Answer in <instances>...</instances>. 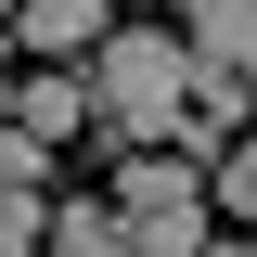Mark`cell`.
<instances>
[{
  "mask_svg": "<svg viewBox=\"0 0 257 257\" xmlns=\"http://www.w3.org/2000/svg\"><path fill=\"white\" fill-rule=\"evenodd\" d=\"M77 90H90V116L116 128V142H167L193 103V52L167 26H103L90 52H77Z\"/></svg>",
  "mask_w": 257,
  "mask_h": 257,
  "instance_id": "1",
  "label": "cell"
},
{
  "mask_svg": "<svg viewBox=\"0 0 257 257\" xmlns=\"http://www.w3.org/2000/svg\"><path fill=\"white\" fill-rule=\"evenodd\" d=\"M116 231H128V257H193L206 244V180H193V155H167V142H128V167H116Z\"/></svg>",
  "mask_w": 257,
  "mask_h": 257,
  "instance_id": "2",
  "label": "cell"
},
{
  "mask_svg": "<svg viewBox=\"0 0 257 257\" xmlns=\"http://www.w3.org/2000/svg\"><path fill=\"white\" fill-rule=\"evenodd\" d=\"M0 116H13L39 155H52V142H77V128H90V90H77L52 52H26V77H0Z\"/></svg>",
  "mask_w": 257,
  "mask_h": 257,
  "instance_id": "3",
  "label": "cell"
},
{
  "mask_svg": "<svg viewBox=\"0 0 257 257\" xmlns=\"http://www.w3.org/2000/svg\"><path fill=\"white\" fill-rule=\"evenodd\" d=\"M180 52H193V77H244L257 64V0H180Z\"/></svg>",
  "mask_w": 257,
  "mask_h": 257,
  "instance_id": "4",
  "label": "cell"
},
{
  "mask_svg": "<svg viewBox=\"0 0 257 257\" xmlns=\"http://www.w3.org/2000/svg\"><path fill=\"white\" fill-rule=\"evenodd\" d=\"M103 26H116V0H13V52H52V64H77Z\"/></svg>",
  "mask_w": 257,
  "mask_h": 257,
  "instance_id": "5",
  "label": "cell"
},
{
  "mask_svg": "<svg viewBox=\"0 0 257 257\" xmlns=\"http://www.w3.org/2000/svg\"><path fill=\"white\" fill-rule=\"evenodd\" d=\"M39 257H128V231H116V206H103V193H77V206H52V219H39Z\"/></svg>",
  "mask_w": 257,
  "mask_h": 257,
  "instance_id": "6",
  "label": "cell"
},
{
  "mask_svg": "<svg viewBox=\"0 0 257 257\" xmlns=\"http://www.w3.org/2000/svg\"><path fill=\"white\" fill-rule=\"evenodd\" d=\"M39 219H52L39 180H0V257H39Z\"/></svg>",
  "mask_w": 257,
  "mask_h": 257,
  "instance_id": "7",
  "label": "cell"
},
{
  "mask_svg": "<svg viewBox=\"0 0 257 257\" xmlns=\"http://www.w3.org/2000/svg\"><path fill=\"white\" fill-rule=\"evenodd\" d=\"M193 257H244V244H219V231H206V244H193Z\"/></svg>",
  "mask_w": 257,
  "mask_h": 257,
  "instance_id": "8",
  "label": "cell"
},
{
  "mask_svg": "<svg viewBox=\"0 0 257 257\" xmlns=\"http://www.w3.org/2000/svg\"><path fill=\"white\" fill-rule=\"evenodd\" d=\"M0 52H13V0H0Z\"/></svg>",
  "mask_w": 257,
  "mask_h": 257,
  "instance_id": "9",
  "label": "cell"
}]
</instances>
